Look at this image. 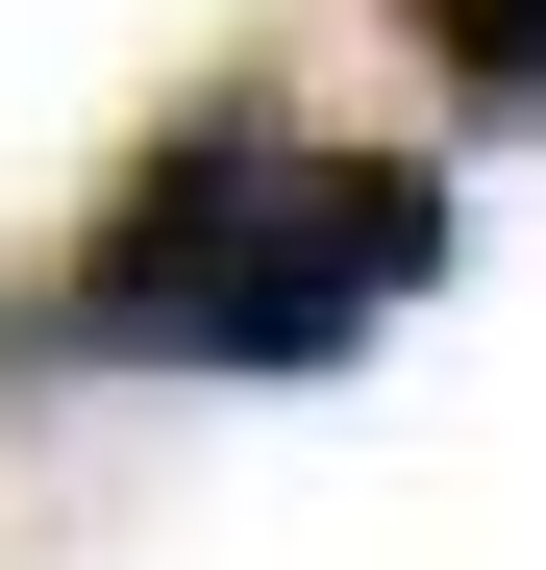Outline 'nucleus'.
I'll return each mask as SVG.
<instances>
[{"mask_svg": "<svg viewBox=\"0 0 546 570\" xmlns=\"http://www.w3.org/2000/svg\"><path fill=\"white\" fill-rule=\"evenodd\" d=\"M273 149H299V125H273L248 75H224V100H174V125L100 174L75 273H50V298H0V372H174L199 298H224V248H248V199H273Z\"/></svg>", "mask_w": 546, "mask_h": 570, "instance_id": "f257e3e1", "label": "nucleus"}, {"mask_svg": "<svg viewBox=\"0 0 546 570\" xmlns=\"http://www.w3.org/2000/svg\"><path fill=\"white\" fill-rule=\"evenodd\" d=\"M447 149H273V199H248V248H224V298H199V347L174 372H348L422 273H447Z\"/></svg>", "mask_w": 546, "mask_h": 570, "instance_id": "f03ea898", "label": "nucleus"}, {"mask_svg": "<svg viewBox=\"0 0 546 570\" xmlns=\"http://www.w3.org/2000/svg\"><path fill=\"white\" fill-rule=\"evenodd\" d=\"M398 26L447 50V100H497V125L546 100V0H398Z\"/></svg>", "mask_w": 546, "mask_h": 570, "instance_id": "7ed1b4c3", "label": "nucleus"}]
</instances>
